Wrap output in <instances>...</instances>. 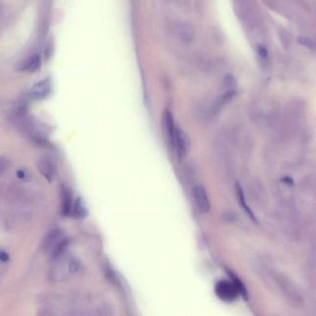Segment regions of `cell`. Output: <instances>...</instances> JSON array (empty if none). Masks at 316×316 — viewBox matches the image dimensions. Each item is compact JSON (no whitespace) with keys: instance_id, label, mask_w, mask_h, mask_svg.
Here are the masks:
<instances>
[{"instance_id":"9c48e42d","label":"cell","mask_w":316,"mask_h":316,"mask_svg":"<svg viewBox=\"0 0 316 316\" xmlns=\"http://www.w3.org/2000/svg\"><path fill=\"white\" fill-rule=\"evenodd\" d=\"M63 239H64V237H63L61 232L59 230H54L51 233L49 234V236L46 237L45 241L43 242V248L46 251H49L51 253Z\"/></svg>"},{"instance_id":"52a82bcc","label":"cell","mask_w":316,"mask_h":316,"mask_svg":"<svg viewBox=\"0 0 316 316\" xmlns=\"http://www.w3.org/2000/svg\"><path fill=\"white\" fill-rule=\"evenodd\" d=\"M193 196H194L196 205L200 212L201 213H208L211 210V203H210V200H209L208 195H207V192L205 190V188L200 184L195 186V188L193 190Z\"/></svg>"},{"instance_id":"5bb4252c","label":"cell","mask_w":316,"mask_h":316,"mask_svg":"<svg viewBox=\"0 0 316 316\" xmlns=\"http://www.w3.org/2000/svg\"><path fill=\"white\" fill-rule=\"evenodd\" d=\"M73 214L78 218H83L87 215V209L85 207L83 200L78 199L73 207Z\"/></svg>"},{"instance_id":"4fadbf2b","label":"cell","mask_w":316,"mask_h":316,"mask_svg":"<svg viewBox=\"0 0 316 316\" xmlns=\"http://www.w3.org/2000/svg\"><path fill=\"white\" fill-rule=\"evenodd\" d=\"M236 192H237V200H238V202L240 204L243 210L245 211V212L249 215L250 219L253 221V222H256L257 221V218L254 215V213L252 212V211L250 210L249 205L247 204L246 202V200H245V197H244V192L242 190L241 185L238 183L236 184Z\"/></svg>"},{"instance_id":"30bf717a","label":"cell","mask_w":316,"mask_h":316,"mask_svg":"<svg viewBox=\"0 0 316 316\" xmlns=\"http://www.w3.org/2000/svg\"><path fill=\"white\" fill-rule=\"evenodd\" d=\"M60 197H61V211L63 215H70L73 213V199H72V193L71 190L65 186H61L60 190Z\"/></svg>"},{"instance_id":"7a4b0ae2","label":"cell","mask_w":316,"mask_h":316,"mask_svg":"<svg viewBox=\"0 0 316 316\" xmlns=\"http://www.w3.org/2000/svg\"><path fill=\"white\" fill-rule=\"evenodd\" d=\"M163 122L170 143L172 144L177 155L181 158L185 156L190 147V141L188 136L186 135V133H184L183 130L175 126L174 117L168 110L164 112Z\"/></svg>"},{"instance_id":"9a60e30c","label":"cell","mask_w":316,"mask_h":316,"mask_svg":"<svg viewBox=\"0 0 316 316\" xmlns=\"http://www.w3.org/2000/svg\"><path fill=\"white\" fill-rule=\"evenodd\" d=\"M236 91L235 90H229V91L225 93L223 96H221L219 98V100H217L216 104H215V108L216 109H220L222 107H224L227 103H229L231 100H233L236 96Z\"/></svg>"},{"instance_id":"3957f363","label":"cell","mask_w":316,"mask_h":316,"mask_svg":"<svg viewBox=\"0 0 316 316\" xmlns=\"http://www.w3.org/2000/svg\"><path fill=\"white\" fill-rule=\"evenodd\" d=\"M55 263L50 271V278L52 281H63L78 274L80 262L75 257H66L65 253L54 259Z\"/></svg>"},{"instance_id":"ba28073f","label":"cell","mask_w":316,"mask_h":316,"mask_svg":"<svg viewBox=\"0 0 316 316\" xmlns=\"http://www.w3.org/2000/svg\"><path fill=\"white\" fill-rule=\"evenodd\" d=\"M51 92V82L49 79H43L33 84L31 89V96L33 100H42L49 97Z\"/></svg>"},{"instance_id":"ac0fdd59","label":"cell","mask_w":316,"mask_h":316,"mask_svg":"<svg viewBox=\"0 0 316 316\" xmlns=\"http://www.w3.org/2000/svg\"><path fill=\"white\" fill-rule=\"evenodd\" d=\"M17 177L19 178V179H22V180H25V179H27L28 177H29V174H28V172L25 170V169H19L18 171H17Z\"/></svg>"},{"instance_id":"e0dca14e","label":"cell","mask_w":316,"mask_h":316,"mask_svg":"<svg viewBox=\"0 0 316 316\" xmlns=\"http://www.w3.org/2000/svg\"><path fill=\"white\" fill-rule=\"evenodd\" d=\"M298 42H299L300 44H301V45H303L304 47L308 48L310 50H316V42L314 41V40H312V39H311V38H309V37H306V36H300V37L298 38Z\"/></svg>"},{"instance_id":"5b68a950","label":"cell","mask_w":316,"mask_h":316,"mask_svg":"<svg viewBox=\"0 0 316 316\" xmlns=\"http://www.w3.org/2000/svg\"><path fill=\"white\" fill-rule=\"evenodd\" d=\"M217 297L225 301H234L237 298L239 291L233 282L220 281L215 286Z\"/></svg>"},{"instance_id":"8fae6325","label":"cell","mask_w":316,"mask_h":316,"mask_svg":"<svg viewBox=\"0 0 316 316\" xmlns=\"http://www.w3.org/2000/svg\"><path fill=\"white\" fill-rule=\"evenodd\" d=\"M38 169L41 175L49 181L51 182L56 175V167L53 162L48 158H43L38 163Z\"/></svg>"},{"instance_id":"ffe728a7","label":"cell","mask_w":316,"mask_h":316,"mask_svg":"<svg viewBox=\"0 0 316 316\" xmlns=\"http://www.w3.org/2000/svg\"><path fill=\"white\" fill-rule=\"evenodd\" d=\"M257 50H258V53L259 55L261 56V57H266L267 56V50L263 48V47H259L258 49H257Z\"/></svg>"},{"instance_id":"7402d4cb","label":"cell","mask_w":316,"mask_h":316,"mask_svg":"<svg viewBox=\"0 0 316 316\" xmlns=\"http://www.w3.org/2000/svg\"><path fill=\"white\" fill-rule=\"evenodd\" d=\"M283 181L287 184H293V183H294L290 177H285V178H283Z\"/></svg>"},{"instance_id":"44dd1931","label":"cell","mask_w":316,"mask_h":316,"mask_svg":"<svg viewBox=\"0 0 316 316\" xmlns=\"http://www.w3.org/2000/svg\"><path fill=\"white\" fill-rule=\"evenodd\" d=\"M234 215L233 213H231V212H227V213H225V218L224 219L225 220V222H234L235 220H234Z\"/></svg>"},{"instance_id":"8992f818","label":"cell","mask_w":316,"mask_h":316,"mask_svg":"<svg viewBox=\"0 0 316 316\" xmlns=\"http://www.w3.org/2000/svg\"><path fill=\"white\" fill-rule=\"evenodd\" d=\"M277 282L280 285L281 290H283L285 295H287L288 299L292 302L294 305H298L302 302L301 296L294 288V286L284 276H277Z\"/></svg>"},{"instance_id":"2e32d148","label":"cell","mask_w":316,"mask_h":316,"mask_svg":"<svg viewBox=\"0 0 316 316\" xmlns=\"http://www.w3.org/2000/svg\"><path fill=\"white\" fill-rule=\"evenodd\" d=\"M230 277H231V279H232V282H233V283L236 285V287L237 288V290H238L239 293L246 298V297H247V290H246L245 286H244V285L242 284L241 281L239 280V278H238L237 275H234V274H230Z\"/></svg>"},{"instance_id":"277c9868","label":"cell","mask_w":316,"mask_h":316,"mask_svg":"<svg viewBox=\"0 0 316 316\" xmlns=\"http://www.w3.org/2000/svg\"><path fill=\"white\" fill-rule=\"evenodd\" d=\"M169 31L174 37L184 44L192 43L196 36L194 27L184 21H171L169 24Z\"/></svg>"},{"instance_id":"7c38bea8","label":"cell","mask_w":316,"mask_h":316,"mask_svg":"<svg viewBox=\"0 0 316 316\" xmlns=\"http://www.w3.org/2000/svg\"><path fill=\"white\" fill-rule=\"evenodd\" d=\"M41 66V58L38 55H33L32 57L25 59V62L22 64V70L27 73H34L39 70Z\"/></svg>"},{"instance_id":"6da1fadb","label":"cell","mask_w":316,"mask_h":316,"mask_svg":"<svg viewBox=\"0 0 316 316\" xmlns=\"http://www.w3.org/2000/svg\"><path fill=\"white\" fill-rule=\"evenodd\" d=\"M110 307L91 294L73 293L55 294L45 300V315L72 316V315H110Z\"/></svg>"},{"instance_id":"d6986e66","label":"cell","mask_w":316,"mask_h":316,"mask_svg":"<svg viewBox=\"0 0 316 316\" xmlns=\"http://www.w3.org/2000/svg\"><path fill=\"white\" fill-rule=\"evenodd\" d=\"M8 259H9V256H8V252H6V251L2 250V251H1V253H0V260H1L2 263H4L8 262Z\"/></svg>"}]
</instances>
